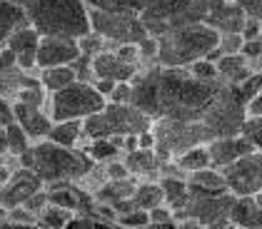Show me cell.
Returning <instances> with one entry per match:
<instances>
[{
	"instance_id": "6da1fadb",
	"label": "cell",
	"mask_w": 262,
	"mask_h": 229,
	"mask_svg": "<svg viewBox=\"0 0 262 229\" xmlns=\"http://www.w3.org/2000/svg\"><path fill=\"white\" fill-rule=\"evenodd\" d=\"M130 105L142 110L152 122L158 120H182L200 122L207 105L215 100L225 83H200L187 67H142L133 80Z\"/></svg>"
},
{
	"instance_id": "7a4b0ae2",
	"label": "cell",
	"mask_w": 262,
	"mask_h": 229,
	"mask_svg": "<svg viewBox=\"0 0 262 229\" xmlns=\"http://www.w3.org/2000/svg\"><path fill=\"white\" fill-rule=\"evenodd\" d=\"M20 8L40 38L80 40L93 33L90 8L82 0H20Z\"/></svg>"
},
{
	"instance_id": "3957f363",
	"label": "cell",
	"mask_w": 262,
	"mask_h": 229,
	"mask_svg": "<svg viewBox=\"0 0 262 229\" xmlns=\"http://www.w3.org/2000/svg\"><path fill=\"white\" fill-rule=\"evenodd\" d=\"M18 167L33 169L38 177L42 180V185H58V182H78L93 172L95 162L78 149H68V147L53 145L48 140L35 142L25 155L18 157Z\"/></svg>"
},
{
	"instance_id": "277c9868",
	"label": "cell",
	"mask_w": 262,
	"mask_h": 229,
	"mask_svg": "<svg viewBox=\"0 0 262 229\" xmlns=\"http://www.w3.org/2000/svg\"><path fill=\"white\" fill-rule=\"evenodd\" d=\"M220 42V33L207 28L205 22H192L172 28L158 38V65L160 67H190L202 60Z\"/></svg>"
},
{
	"instance_id": "5b68a950",
	"label": "cell",
	"mask_w": 262,
	"mask_h": 229,
	"mask_svg": "<svg viewBox=\"0 0 262 229\" xmlns=\"http://www.w3.org/2000/svg\"><path fill=\"white\" fill-rule=\"evenodd\" d=\"M245 117H247V100L240 95L237 87L222 85L220 92L215 95V100L207 105L200 122L210 132L212 140H220V137L240 135Z\"/></svg>"
},
{
	"instance_id": "8992f818",
	"label": "cell",
	"mask_w": 262,
	"mask_h": 229,
	"mask_svg": "<svg viewBox=\"0 0 262 229\" xmlns=\"http://www.w3.org/2000/svg\"><path fill=\"white\" fill-rule=\"evenodd\" d=\"M107 100L95 90L93 83H73L60 92H53L48 97V115L53 122L65 120H88L90 115H98L105 110Z\"/></svg>"
},
{
	"instance_id": "52a82bcc",
	"label": "cell",
	"mask_w": 262,
	"mask_h": 229,
	"mask_svg": "<svg viewBox=\"0 0 262 229\" xmlns=\"http://www.w3.org/2000/svg\"><path fill=\"white\" fill-rule=\"evenodd\" d=\"M207 5L210 0H155L140 15V20L152 38H160L172 28L202 22Z\"/></svg>"
},
{
	"instance_id": "ba28073f",
	"label": "cell",
	"mask_w": 262,
	"mask_h": 229,
	"mask_svg": "<svg viewBox=\"0 0 262 229\" xmlns=\"http://www.w3.org/2000/svg\"><path fill=\"white\" fill-rule=\"evenodd\" d=\"M152 132H155V152L162 165L172 162L175 157H180L182 152H187L192 147L212 142L210 132L205 130L202 122L158 120V122H152Z\"/></svg>"
},
{
	"instance_id": "9c48e42d",
	"label": "cell",
	"mask_w": 262,
	"mask_h": 229,
	"mask_svg": "<svg viewBox=\"0 0 262 229\" xmlns=\"http://www.w3.org/2000/svg\"><path fill=\"white\" fill-rule=\"evenodd\" d=\"M90 28L110 47H118V45H140L145 38H150V33L145 30L140 15L90 10Z\"/></svg>"
},
{
	"instance_id": "30bf717a",
	"label": "cell",
	"mask_w": 262,
	"mask_h": 229,
	"mask_svg": "<svg viewBox=\"0 0 262 229\" xmlns=\"http://www.w3.org/2000/svg\"><path fill=\"white\" fill-rule=\"evenodd\" d=\"M220 172L235 197H255L262 192V152H252Z\"/></svg>"
},
{
	"instance_id": "8fae6325",
	"label": "cell",
	"mask_w": 262,
	"mask_h": 229,
	"mask_svg": "<svg viewBox=\"0 0 262 229\" xmlns=\"http://www.w3.org/2000/svg\"><path fill=\"white\" fill-rule=\"evenodd\" d=\"M40 189H45L42 180L33 172V169H25V167H15L10 180L0 187V207L5 209H15L23 207L33 194H38Z\"/></svg>"
},
{
	"instance_id": "7c38bea8",
	"label": "cell",
	"mask_w": 262,
	"mask_h": 229,
	"mask_svg": "<svg viewBox=\"0 0 262 229\" xmlns=\"http://www.w3.org/2000/svg\"><path fill=\"white\" fill-rule=\"evenodd\" d=\"M105 122L110 127V135H140V132H147L152 127V117H147L142 110L133 107V105H115L107 103L105 110Z\"/></svg>"
},
{
	"instance_id": "4fadbf2b",
	"label": "cell",
	"mask_w": 262,
	"mask_h": 229,
	"mask_svg": "<svg viewBox=\"0 0 262 229\" xmlns=\"http://www.w3.org/2000/svg\"><path fill=\"white\" fill-rule=\"evenodd\" d=\"M202 22L220 35H240L245 25V13L235 0H210Z\"/></svg>"
},
{
	"instance_id": "5bb4252c",
	"label": "cell",
	"mask_w": 262,
	"mask_h": 229,
	"mask_svg": "<svg viewBox=\"0 0 262 229\" xmlns=\"http://www.w3.org/2000/svg\"><path fill=\"white\" fill-rule=\"evenodd\" d=\"M78 58H80L78 40H68V38H42L40 47H38V70L73 65Z\"/></svg>"
},
{
	"instance_id": "9a60e30c",
	"label": "cell",
	"mask_w": 262,
	"mask_h": 229,
	"mask_svg": "<svg viewBox=\"0 0 262 229\" xmlns=\"http://www.w3.org/2000/svg\"><path fill=\"white\" fill-rule=\"evenodd\" d=\"M40 33L33 28V25H23L13 33V38L8 40V47L13 50L18 67L25 72H33L38 70V47H40Z\"/></svg>"
},
{
	"instance_id": "2e32d148",
	"label": "cell",
	"mask_w": 262,
	"mask_h": 229,
	"mask_svg": "<svg viewBox=\"0 0 262 229\" xmlns=\"http://www.w3.org/2000/svg\"><path fill=\"white\" fill-rule=\"evenodd\" d=\"M207 152H210V165L215 169H225V167H230L232 162H237V160L257 152V149L242 135H235V137H220V140L207 142Z\"/></svg>"
},
{
	"instance_id": "e0dca14e",
	"label": "cell",
	"mask_w": 262,
	"mask_h": 229,
	"mask_svg": "<svg viewBox=\"0 0 262 229\" xmlns=\"http://www.w3.org/2000/svg\"><path fill=\"white\" fill-rule=\"evenodd\" d=\"M138 72H140V67H138V65H130V63H122L120 58L115 55L113 47L93 58V78H95V80L133 83ZM95 80H93V83H95Z\"/></svg>"
},
{
	"instance_id": "ac0fdd59",
	"label": "cell",
	"mask_w": 262,
	"mask_h": 229,
	"mask_svg": "<svg viewBox=\"0 0 262 229\" xmlns=\"http://www.w3.org/2000/svg\"><path fill=\"white\" fill-rule=\"evenodd\" d=\"M13 110H15V122L23 127V132L30 137L33 145L48 140V135L53 130V120L42 107H28V105L13 103Z\"/></svg>"
},
{
	"instance_id": "d6986e66",
	"label": "cell",
	"mask_w": 262,
	"mask_h": 229,
	"mask_svg": "<svg viewBox=\"0 0 262 229\" xmlns=\"http://www.w3.org/2000/svg\"><path fill=\"white\" fill-rule=\"evenodd\" d=\"M40 75V70H38ZM33 75V72H25L18 65L15 67H8V70H0V100H10L15 103L18 100V92L23 87H33V85H40V78Z\"/></svg>"
},
{
	"instance_id": "ffe728a7",
	"label": "cell",
	"mask_w": 262,
	"mask_h": 229,
	"mask_svg": "<svg viewBox=\"0 0 262 229\" xmlns=\"http://www.w3.org/2000/svg\"><path fill=\"white\" fill-rule=\"evenodd\" d=\"M158 185H160V189H162L165 205L172 209V212H182L185 205H187V197H190L187 177H185V174H160Z\"/></svg>"
},
{
	"instance_id": "44dd1931",
	"label": "cell",
	"mask_w": 262,
	"mask_h": 229,
	"mask_svg": "<svg viewBox=\"0 0 262 229\" xmlns=\"http://www.w3.org/2000/svg\"><path fill=\"white\" fill-rule=\"evenodd\" d=\"M135 187H138L135 177H127V180H107V182H102L100 187L93 192V197H95V205H110V207H115V205H120L125 199H130Z\"/></svg>"
},
{
	"instance_id": "7402d4cb",
	"label": "cell",
	"mask_w": 262,
	"mask_h": 229,
	"mask_svg": "<svg viewBox=\"0 0 262 229\" xmlns=\"http://www.w3.org/2000/svg\"><path fill=\"white\" fill-rule=\"evenodd\" d=\"M23 25H30V22L25 18V10L20 8V3L18 0H0V50L8 45L13 33Z\"/></svg>"
},
{
	"instance_id": "603a6c76",
	"label": "cell",
	"mask_w": 262,
	"mask_h": 229,
	"mask_svg": "<svg viewBox=\"0 0 262 229\" xmlns=\"http://www.w3.org/2000/svg\"><path fill=\"white\" fill-rule=\"evenodd\" d=\"M230 224L237 229H262V209L252 197H235Z\"/></svg>"
},
{
	"instance_id": "cb8c5ba5",
	"label": "cell",
	"mask_w": 262,
	"mask_h": 229,
	"mask_svg": "<svg viewBox=\"0 0 262 229\" xmlns=\"http://www.w3.org/2000/svg\"><path fill=\"white\" fill-rule=\"evenodd\" d=\"M215 67H217L220 83L232 85V87H237L242 80H247V78L252 75V67H250V63L242 58L240 53H237V55H222Z\"/></svg>"
},
{
	"instance_id": "d4e9b609",
	"label": "cell",
	"mask_w": 262,
	"mask_h": 229,
	"mask_svg": "<svg viewBox=\"0 0 262 229\" xmlns=\"http://www.w3.org/2000/svg\"><path fill=\"white\" fill-rule=\"evenodd\" d=\"M122 162L127 167V172L133 177H147V174H155L160 172V157L155 149H135V152H125L122 155Z\"/></svg>"
},
{
	"instance_id": "484cf974",
	"label": "cell",
	"mask_w": 262,
	"mask_h": 229,
	"mask_svg": "<svg viewBox=\"0 0 262 229\" xmlns=\"http://www.w3.org/2000/svg\"><path fill=\"white\" fill-rule=\"evenodd\" d=\"M80 149L95 165H107V162L122 157V137L120 135H113V137H107V140H90V142L85 147H80Z\"/></svg>"
},
{
	"instance_id": "4316f807",
	"label": "cell",
	"mask_w": 262,
	"mask_h": 229,
	"mask_svg": "<svg viewBox=\"0 0 262 229\" xmlns=\"http://www.w3.org/2000/svg\"><path fill=\"white\" fill-rule=\"evenodd\" d=\"M80 140H85L80 120L53 122V130H50V135H48V142L60 145V147H68V149H78V147H80Z\"/></svg>"
},
{
	"instance_id": "83f0119b",
	"label": "cell",
	"mask_w": 262,
	"mask_h": 229,
	"mask_svg": "<svg viewBox=\"0 0 262 229\" xmlns=\"http://www.w3.org/2000/svg\"><path fill=\"white\" fill-rule=\"evenodd\" d=\"M90 10L105 13H125V15H142L155 0H82Z\"/></svg>"
},
{
	"instance_id": "f1b7e54d",
	"label": "cell",
	"mask_w": 262,
	"mask_h": 229,
	"mask_svg": "<svg viewBox=\"0 0 262 229\" xmlns=\"http://www.w3.org/2000/svg\"><path fill=\"white\" fill-rule=\"evenodd\" d=\"M40 85L45 87V92H60L65 87H70L73 83H78V75L73 70V65H62V67H48L40 70Z\"/></svg>"
},
{
	"instance_id": "f546056e",
	"label": "cell",
	"mask_w": 262,
	"mask_h": 229,
	"mask_svg": "<svg viewBox=\"0 0 262 229\" xmlns=\"http://www.w3.org/2000/svg\"><path fill=\"white\" fill-rule=\"evenodd\" d=\"M130 202H133L135 209H142V212H150V209L165 205V197H162V189H160V185H158V180H155V182H152V180L138 182V187L133 192Z\"/></svg>"
},
{
	"instance_id": "4dcf8cb0",
	"label": "cell",
	"mask_w": 262,
	"mask_h": 229,
	"mask_svg": "<svg viewBox=\"0 0 262 229\" xmlns=\"http://www.w3.org/2000/svg\"><path fill=\"white\" fill-rule=\"evenodd\" d=\"M175 165L180 167L185 174H192V172H200V169H207L210 165V152H207V145H198L187 152H182L180 157L172 160Z\"/></svg>"
},
{
	"instance_id": "1f68e13d",
	"label": "cell",
	"mask_w": 262,
	"mask_h": 229,
	"mask_svg": "<svg viewBox=\"0 0 262 229\" xmlns=\"http://www.w3.org/2000/svg\"><path fill=\"white\" fill-rule=\"evenodd\" d=\"M187 182H190L192 187L207 189V192H230L227 185H225L222 172L220 169H215V167H207V169H200V172L187 174Z\"/></svg>"
},
{
	"instance_id": "d6a6232c",
	"label": "cell",
	"mask_w": 262,
	"mask_h": 229,
	"mask_svg": "<svg viewBox=\"0 0 262 229\" xmlns=\"http://www.w3.org/2000/svg\"><path fill=\"white\" fill-rule=\"evenodd\" d=\"M73 217H75V214H73V212H68V209H60V207L48 205V207L38 214V227L40 229H65L68 227V222H70Z\"/></svg>"
},
{
	"instance_id": "836d02e7",
	"label": "cell",
	"mask_w": 262,
	"mask_h": 229,
	"mask_svg": "<svg viewBox=\"0 0 262 229\" xmlns=\"http://www.w3.org/2000/svg\"><path fill=\"white\" fill-rule=\"evenodd\" d=\"M5 132H8V155L13 157V160H18L20 155H25L33 142H30V137L23 132V127L18 122H13L10 127H5Z\"/></svg>"
},
{
	"instance_id": "e575fe53",
	"label": "cell",
	"mask_w": 262,
	"mask_h": 229,
	"mask_svg": "<svg viewBox=\"0 0 262 229\" xmlns=\"http://www.w3.org/2000/svg\"><path fill=\"white\" fill-rule=\"evenodd\" d=\"M240 135L255 147L257 152H262V117H250V115H247L245 122H242Z\"/></svg>"
},
{
	"instance_id": "d590c367",
	"label": "cell",
	"mask_w": 262,
	"mask_h": 229,
	"mask_svg": "<svg viewBox=\"0 0 262 229\" xmlns=\"http://www.w3.org/2000/svg\"><path fill=\"white\" fill-rule=\"evenodd\" d=\"M65 229H118V224L105 222V219L95 217V214H75V217L68 222Z\"/></svg>"
},
{
	"instance_id": "8d00e7d4",
	"label": "cell",
	"mask_w": 262,
	"mask_h": 229,
	"mask_svg": "<svg viewBox=\"0 0 262 229\" xmlns=\"http://www.w3.org/2000/svg\"><path fill=\"white\" fill-rule=\"evenodd\" d=\"M115 224L122 229H145V227H150V214L142 212V209H133V212L118 214Z\"/></svg>"
},
{
	"instance_id": "74e56055",
	"label": "cell",
	"mask_w": 262,
	"mask_h": 229,
	"mask_svg": "<svg viewBox=\"0 0 262 229\" xmlns=\"http://www.w3.org/2000/svg\"><path fill=\"white\" fill-rule=\"evenodd\" d=\"M15 103L28 105V107H42V105L48 103V92H45V87H42V85L23 87L20 92H18V100H15Z\"/></svg>"
},
{
	"instance_id": "f35d334b",
	"label": "cell",
	"mask_w": 262,
	"mask_h": 229,
	"mask_svg": "<svg viewBox=\"0 0 262 229\" xmlns=\"http://www.w3.org/2000/svg\"><path fill=\"white\" fill-rule=\"evenodd\" d=\"M78 47H80V55H88V58H95V55H100L105 50H110V45L102 40L98 33H90V35H85L78 40Z\"/></svg>"
},
{
	"instance_id": "ab89813d",
	"label": "cell",
	"mask_w": 262,
	"mask_h": 229,
	"mask_svg": "<svg viewBox=\"0 0 262 229\" xmlns=\"http://www.w3.org/2000/svg\"><path fill=\"white\" fill-rule=\"evenodd\" d=\"M187 70H190V75H192L195 80H200V83H217V80H220V78H217V67L212 63H207L205 58H202V60H195Z\"/></svg>"
},
{
	"instance_id": "60d3db41",
	"label": "cell",
	"mask_w": 262,
	"mask_h": 229,
	"mask_svg": "<svg viewBox=\"0 0 262 229\" xmlns=\"http://www.w3.org/2000/svg\"><path fill=\"white\" fill-rule=\"evenodd\" d=\"M237 90H240L242 97L250 103V100H252V97H255V95L262 90V72H252L247 80H242V83L237 85Z\"/></svg>"
},
{
	"instance_id": "b9f144b4",
	"label": "cell",
	"mask_w": 262,
	"mask_h": 229,
	"mask_svg": "<svg viewBox=\"0 0 262 229\" xmlns=\"http://www.w3.org/2000/svg\"><path fill=\"white\" fill-rule=\"evenodd\" d=\"M242 38L240 35H220V42H217V50L222 55H237L242 50Z\"/></svg>"
},
{
	"instance_id": "7bdbcfd3",
	"label": "cell",
	"mask_w": 262,
	"mask_h": 229,
	"mask_svg": "<svg viewBox=\"0 0 262 229\" xmlns=\"http://www.w3.org/2000/svg\"><path fill=\"white\" fill-rule=\"evenodd\" d=\"M240 55L250 63V67L255 63H260L262 60V40H250V42H242V50Z\"/></svg>"
},
{
	"instance_id": "ee69618b",
	"label": "cell",
	"mask_w": 262,
	"mask_h": 229,
	"mask_svg": "<svg viewBox=\"0 0 262 229\" xmlns=\"http://www.w3.org/2000/svg\"><path fill=\"white\" fill-rule=\"evenodd\" d=\"M102 169H105V180H127V177H133V174L127 172L125 162H122V157L107 162V165H102Z\"/></svg>"
},
{
	"instance_id": "f6af8a7d",
	"label": "cell",
	"mask_w": 262,
	"mask_h": 229,
	"mask_svg": "<svg viewBox=\"0 0 262 229\" xmlns=\"http://www.w3.org/2000/svg\"><path fill=\"white\" fill-rule=\"evenodd\" d=\"M237 5L242 8L245 18L257 20L262 25V0H237Z\"/></svg>"
},
{
	"instance_id": "bcb514c9",
	"label": "cell",
	"mask_w": 262,
	"mask_h": 229,
	"mask_svg": "<svg viewBox=\"0 0 262 229\" xmlns=\"http://www.w3.org/2000/svg\"><path fill=\"white\" fill-rule=\"evenodd\" d=\"M115 55L120 58L122 63H130V65H138L140 67V53H138V45H118L113 47Z\"/></svg>"
},
{
	"instance_id": "7dc6e473",
	"label": "cell",
	"mask_w": 262,
	"mask_h": 229,
	"mask_svg": "<svg viewBox=\"0 0 262 229\" xmlns=\"http://www.w3.org/2000/svg\"><path fill=\"white\" fill-rule=\"evenodd\" d=\"M150 224H167V222H175V212L167 207V205H160V207L150 209Z\"/></svg>"
},
{
	"instance_id": "c3c4849f",
	"label": "cell",
	"mask_w": 262,
	"mask_h": 229,
	"mask_svg": "<svg viewBox=\"0 0 262 229\" xmlns=\"http://www.w3.org/2000/svg\"><path fill=\"white\" fill-rule=\"evenodd\" d=\"M130 97H133V85H130V83H118L107 103H115V105H130Z\"/></svg>"
},
{
	"instance_id": "681fc988",
	"label": "cell",
	"mask_w": 262,
	"mask_h": 229,
	"mask_svg": "<svg viewBox=\"0 0 262 229\" xmlns=\"http://www.w3.org/2000/svg\"><path fill=\"white\" fill-rule=\"evenodd\" d=\"M240 38L245 42L250 40H262V25L257 20H250V18H245V25H242V33Z\"/></svg>"
},
{
	"instance_id": "f907efd6",
	"label": "cell",
	"mask_w": 262,
	"mask_h": 229,
	"mask_svg": "<svg viewBox=\"0 0 262 229\" xmlns=\"http://www.w3.org/2000/svg\"><path fill=\"white\" fill-rule=\"evenodd\" d=\"M48 205H50V202H48V192H45V189H40V192H38V194H33V197H30V199H28L23 207L28 209V212H33V214L38 217V214H40Z\"/></svg>"
},
{
	"instance_id": "816d5d0a",
	"label": "cell",
	"mask_w": 262,
	"mask_h": 229,
	"mask_svg": "<svg viewBox=\"0 0 262 229\" xmlns=\"http://www.w3.org/2000/svg\"><path fill=\"white\" fill-rule=\"evenodd\" d=\"M8 219H10V222H15V224H38V217H35L33 212H28L25 207L10 209Z\"/></svg>"
},
{
	"instance_id": "f5cc1de1",
	"label": "cell",
	"mask_w": 262,
	"mask_h": 229,
	"mask_svg": "<svg viewBox=\"0 0 262 229\" xmlns=\"http://www.w3.org/2000/svg\"><path fill=\"white\" fill-rule=\"evenodd\" d=\"M15 122V110H13V103L10 100H0V130L10 127Z\"/></svg>"
},
{
	"instance_id": "db71d44e",
	"label": "cell",
	"mask_w": 262,
	"mask_h": 229,
	"mask_svg": "<svg viewBox=\"0 0 262 229\" xmlns=\"http://www.w3.org/2000/svg\"><path fill=\"white\" fill-rule=\"evenodd\" d=\"M138 149H155V132H152V127L147 132L138 135Z\"/></svg>"
},
{
	"instance_id": "11a10c76",
	"label": "cell",
	"mask_w": 262,
	"mask_h": 229,
	"mask_svg": "<svg viewBox=\"0 0 262 229\" xmlns=\"http://www.w3.org/2000/svg\"><path fill=\"white\" fill-rule=\"evenodd\" d=\"M18 60H15V55H13V50L5 45L3 50H0V70H8V67H15Z\"/></svg>"
},
{
	"instance_id": "9f6ffc18",
	"label": "cell",
	"mask_w": 262,
	"mask_h": 229,
	"mask_svg": "<svg viewBox=\"0 0 262 229\" xmlns=\"http://www.w3.org/2000/svg\"><path fill=\"white\" fill-rule=\"evenodd\" d=\"M247 115L250 117H262V90L247 103Z\"/></svg>"
},
{
	"instance_id": "6f0895ef",
	"label": "cell",
	"mask_w": 262,
	"mask_h": 229,
	"mask_svg": "<svg viewBox=\"0 0 262 229\" xmlns=\"http://www.w3.org/2000/svg\"><path fill=\"white\" fill-rule=\"evenodd\" d=\"M93 85H95V90L100 92L105 100H110V95H113V90H115V85L118 83H113V80H95Z\"/></svg>"
},
{
	"instance_id": "680465c9",
	"label": "cell",
	"mask_w": 262,
	"mask_h": 229,
	"mask_svg": "<svg viewBox=\"0 0 262 229\" xmlns=\"http://www.w3.org/2000/svg\"><path fill=\"white\" fill-rule=\"evenodd\" d=\"M10 174H13V167L8 165V162H0V187L10 180Z\"/></svg>"
},
{
	"instance_id": "91938a15",
	"label": "cell",
	"mask_w": 262,
	"mask_h": 229,
	"mask_svg": "<svg viewBox=\"0 0 262 229\" xmlns=\"http://www.w3.org/2000/svg\"><path fill=\"white\" fill-rule=\"evenodd\" d=\"M0 229H40L38 224H15V222H0Z\"/></svg>"
},
{
	"instance_id": "94428289",
	"label": "cell",
	"mask_w": 262,
	"mask_h": 229,
	"mask_svg": "<svg viewBox=\"0 0 262 229\" xmlns=\"http://www.w3.org/2000/svg\"><path fill=\"white\" fill-rule=\"evenodd\" d=\"M5 157H10L8 155V132L0 130V160H5Z\"/></svg>"
},
{
	"instance_id": "6125c7cd",
	"label": "cell",
	"mask_w": 262,
	"mask_h": 229,
	"mask_svg": "<svg viewBox=\"0 0 262 229\" xmlns=\"http://www.w3.org/2000/svg\"><path fill=\"white\" fill-rule=\"evenodd\" d=\"M147 229H178V222H167V224H150Z\"/></svg>"
},
{
	"instance_id": "be15d7a7",
	"label": "cell",
	"mask_w": 262,
	"mask_h": 229,
	"mask_svg": "<svg viewBox=\"0 0 262 229\" xmlns=\"http://www.w3.org/2000/svg\"><path fill=\"white\" fill-rule=\"evenodd\" d=\"M252 199H255V202H257V207L262 209V192H257V194H255V197H252Z\"/></svg>"
},
{
	"instance_id": "e7e4bbea",
	"label": "cell",
	"mask_w": 262,
	"mask_h": 229,
	"mask_svg": "<svg viewBox=\"0 0 262 229\" xmlns=\"http://www.w3.org/2000/svg\"><path fill=\"white\" fill-rule=\"evenodd\" d=\"M235 3H237V0H235Z\"/></svg>"
}]
</instances>
